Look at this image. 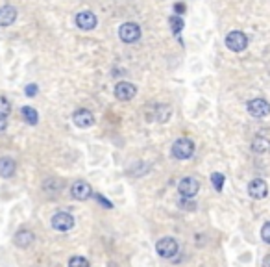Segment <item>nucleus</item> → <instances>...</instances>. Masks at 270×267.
I'll return each mask as SVG.
<instances>
[{
	"label": "nucleus",
	"mask_w": 270,
	"mask_h": 267,
	"mask_svg": "<svg viewBox=\"0 0 270 267\" xmlns=\"http://www.w3.org/2000/svg\"><path fill=\"white\" fill-rule=\"evenodd\" d=\"M52 229L58 230V232H69V230L74 227V217L67 212H59L52 217Z\"/></svg>",
	"instance_id": "7"
},
{
	"label": "nucleus",
	"mask_w": 270,
	"mask_h": 267,
	"mask_svg": "<svg viewBox=\"0 0 270 267\" xmlns=\"http://www.w3.org/2000/svg\"><path fill=\"white\" fill-rule=\"evenodd\" d=\"M263 267H270V254L265 256V260H263Z\"/></svg>",
	"instance_id": "30"
},
{
	"label": "nucleus",
	"mask_w": 270,
	"mask_h": 267,
	"mask_svg": "<svg viewBox=\"0 0 270 267\" xmlns=\"http://www.w3.org/2000/svg\"><path fill=\"white\" fill-rule=\"evenodd\" d=\"M178 191L185 199H193V197H196L198 191H200V182L196 178H193V176H185V178L179 180Z\"/></svg>",
	"instance_id": "5"
},
{
	"label": "nucleus",
	"mask_w": 270,
	"mask_h": 267,
	"mask_svg": "<svg viewBox=\"0 0 270 267\" xmlns=\"http://www.w3.org/2000/svg\"><path fill=\"white\" fill-rule=\"evenodd\" d=\"M15 171H17V163H15L13 158H0V176L2 178H11L15 175Z\"/></svg>",
	"instance_id": "16"
},
{
	"label": "nucleus",
	"mask_w": 270,
	"mask_h": 267,
	"mask_svg": "<svg viewBox=\"0 0 270 267\" xmlns=\"http://www.w3.org/2000/svg\"><path fill=\"white\" fill-rule=\"evenodd\" d=\"M194 154V143L189 137H179L172 143V156L176 160H189Z\"/></svg>",
	"instance_id": "1"
},
{
	"label": "nucleus",
	"mask_w": 270,
	"mask_h": 267,
	"mask_svg": "<svg viewBox=\"0 0 270 267\" xmlns=\"http://www.w3.org/2000/svg\"><path fill=\"white\" fill-rule=\"evenodd\" d=\"M224 175H222V173H213L211 175V184L215 186V190L218 191V193H220L222 191V188H224Z\"/></svg>",
	"instance_id": "21"
},
{
	"label": "nucleus",
	"mask_w": 270,
	"mask_h": 267,
	"mask_svg": "<svg viewBox=\"0 0 270 267\" xmlns=\"http://www.w3.org/2000/svg\"><path fill=\"white\" fill-rule=\"evenodd\" d=\"M252 151L257 152V154H265V152L270 151V139L263 136H257L256 139L252 141Z\"/></svg>",
	"instance_id": "17"
},
{
	"label": "nucleus",
	"mask_w": 270,
	"mask_h": 267,
	"mask_svg": "<svg viewBox=\"0 0 270 267\" xmlns=\"http://www.w3.org/2000/svg\"><path fill=\"white\" fill-rule=\"evenodd\" d=\"M34 239H35V234L32 230H19V232L15 234L13 241L19 249H28L34 243Z\"/></svg>",
	"instance_id": "14"
},
{
	"label": "nucleus",
	"mask_w": 270,
	"mask_h": 267,
	"mask_svg": "<svg viewBox=\"0 0 270 267\" xmlns=\"http://www.w3.org/2000/svg\"><path fill=\"white\" fill-rule=\"evenodd\" d=\"M169 25H170V28H172L174 34L178 35L179 32L184 30V19H182L179 15H172V17L169 19Z\"/></svg>",
	"instance_id": "19"
},
{
	"label": "nucleus",
	"mask_w": 270,
	"mask_h": 267,
	"mask_svg": "<svg viewBox=\"0 0 270 267\" xmlns=\"http://www.w3.org/2000/svg\"><path fill=\"white\" fill-rule=\"evenodd\" d=\"M119 37H121L122 43H135L141 39V26L135 25V23H124V25L119 28Z\"/></svg>",
	"instance_id": "3"
},
{
	"label": "nucleus",
	"mask_w": 270,
	"mask_h": 267,
	"mask_svg": "<svg viewBox=\"0 0 270 267\" xmlns=\"http://www.w3.org/2000/svg\"><path fill=\"white\" fill-rule=\"evenodd\" d=\"M8 128V121H6V117H0V132H4Z\"/></svg>",
	"instance_id": "29"
},
{
	"label": "nucleus",
	"mask_w": 270,
	"mask_h": 267,
	"mask_svg": "<svg viewBox=\"0 0 270 267\" xmlns=\"http://www.w3.org/2000/svg\"><path fill=\"white\" fill-rule=\"evenodd\" d=\"M71 195H73V199H76V200H87L93 197V188L87 184L85 180H76V182L71 186Z\"/></svg>",
	"instance_id": "9"
},
{
	"label": "nucleus",
	"mask_w": 270,
	"mask_h": 267,
	"mask_svg": "<svg viewBox=\"0 0 270 267\" xmlns=\"http://www.w3.org/2000/svg\"><path fill=\"white\" fill-rule=\"evenodd\" d=\"M11 112V104L6 97H0V117H8Z\"/></svg>",
	"instance_id": "23"
},
{
	"label": "nucleus",
	"mask_w": 270,
	"mask_h": 267,
	"mask_svg": "<svg viewBox=\"0 0 270 267\" xmlns=\"http://www.w3.org/2000/svg\"><path fill=\"white\" fill-rule=\"evenodd\" d=\"M174 11H176V15L185 13V4H182V2H178V4H174Z\"/></svg>",
	"instance_id": "28"
},
{
	"label": "nucleus",
	"mask_w": 270,
	"mask_h": 267,
	"mask_svg": "<svg viewBox=\"0 0 270 267\" xmlns=\"http://www.w3.org/2000/svg\"><path fill=\"white\" fill-rule=\"evenodd\" d=\"M95 199H97L98 202H100L102 206H104V208H107V210H111V208H113V204H111L107 199H104V197H102L100 193H95Z\"/></svg>",
	"instance_id": "25"
},
{
	"label": "nucleus",
	"mask_w": 270,
	"mask_h": 267,
	"mask_svg": "<svg viewBox=\"0 0 270 267\" xmlns=\"http://www.w3.org/2000/svg\"><path fill=\"white\" fill-rule=\"evenodd\" d=\"M179 206H182V208H185V210H194V208H196V206H194V202H193V200H189V199H185V197H184V199H182V200H179Z\"/></svg>",
	"instance_id": "26"
},
{
	"label": "nucleus",
	"mask_w": 270,
	"mask_h": 267,
	"mask_svg": "<svg viewBox=\"0 0 270 267\" xmlns=\"http://www.w3.org/2000/svg\"><path fill=\"white\" fill-rule=\"evenodd\" d=\"M155 251H158V254H160L161 258H174L176 254H178L179 247H178V241L174 238H161L160 241L155 243Z\"/></svg>",
	"instance_id": "2"
},
{
	"label": "nucleus",
	"mask_w": 270,
	"mask_h": 267,
	"mask_svg": "<svg viewBox=\"0 0 270 267\" xmlns=\"http://www.w3.org/2000/svg\"><path fill=\"white\" fill-rule=\"evenodd\" d=\"M17 20V10L13 6H2L0 8V26H11Z\"/></svg>",
	"instance_id": "15"
},
{
	"label": "nucleus",
	"mask_w": 270,
	"mask_h": 267,
	"mask_svg": "<svg viewBox=\"0 0 270 267\" xmlns=\"http://www.w3.org/2000/svg\"><path fill=\"white\" fill-rule=\"evenodd\" d=\"M26 95H28V97H35V95H37V86H35V84L26 86Z\"/></svg>",
	"instance_id": "27"
},
{
	"label": "nucleus",
	"mask_w": 270,
	"mask_h": 267,
	"mask_svg": "<svg viewBox=\"0 0 270 267\" xmlns=\"http://www.w3.org/2000/svg\"><path fill=\"white\" fill-rule=\"evenodd\" d=\"M69 267H91L89 262H87V258L83 256H73L69 260Z\"/></svg>",
	"instance_id": "22"
},
{
	"label": "nucleus",
	"mask_w": 270,
	"mask_h": 267,
	"mask_svg": "<svg viewBox=\"0 0 270 267\" xmlns=\"http://www.w3.org/2000/svg\"><path fill=\"white\" fill-rule=\"evenodd\" d=\"M248 113L252 117H256V119H261V117H266L270 113V104L265 100V98H252L248 104Z\"/></svg>",
	"instance_id": "6"
},
{
	"label": "nucleus",
	"mask_w": 270,
	"mask_h": 267,
	"mask_svg": "<svg viewBox=\"0 0 270 267\" xmlns=\"http://www.w3.org/2000/svg\"><path fill=\"white\" fill-rule=\"evenodd\" d=\"M74 20H76L78 28L83 30V32H91V30H95L97 28V25H98L97 15L93 13V11H80Z\"/></svg>",
	"instance_id": "8"
},
{
	"label": "nucleus",
	"mask_w": 270,
	"mask_h": 267,
	"mask_svg": "<svg viewBox=\"0 0 270 267\" xmlns=\"http://www.w3.org/2000/svg\"><path fill=\"white\" fill-rule=\"evenodd\" d=\"M172 115V108L169 104H155L152 108V115H148V121H158V122H167Z\"/></svg>",
	"instance_id": "13"
},
{
	"label": "nucleus",
	"mask_w": 270,
	"mask_h": 267,
	"mask_svg": "<svg viewBox=\"0 0 270 267\" xmlns=\"http://www.w3.org/2000/svg\"><path fill=\"white\" fill-rule=\"evenodd\" d=\"M248 195H250L252 199L256 200H261L265 199L266 195H268V186H266V182L263 178H254L248 184Z\"/></svg>",
	"instance_id": "11"
},
{
	"label": "nucleus",
	"mask_w": 270,
	"mask_h": 267,
	"mask_svg": "<svg viewBox=\"0 0 270 267\" xmlns=\"http://www.w3.org/2000/svg\"><path fill=\"white\" fill-rule=\"evenodd\" d=\"M226 47L232 52H242V50L248 47V35L242 34V32H230L226 35Z\"/></svg>",
	"instance_id": "4"
},
{
	"label": "nucleus",
	"mask_w": 270,
	"mask_h": 267,
	"mask_svg": "<svg viewBox=\"0 0 270 267\" xmlns=\"http://www.w3.org/2000/svg\"><path fill=\"white\" fill-rule=\"evenodd\" d=\"M20 113H22V119H25L28 125H37L39 122V113L35 112L32 106H25L20 110Z\"/></svg>",
	"instance_id": "18"
},
{
	"label": "nucleus",
	"mask_w": 270,
	"mask_h": 267,
	"mask_svg": "<svg viewBox=\"0 0 270 267\" xmlns=\"http://www.w3.org/2000/svg\"><path fill=\"white\" fill-rule=\"evenodd\" d=\"M73 122L78 128H91L95 125V115L85 108H80L73 113Z\"/></svg>",
	"instance_id": "12"
},
{
	"label": "nucleus",
	"mask_w": 270,
	"mask_h": 267,
	"mask_svg": "<svg viewBox=\"0 0 270 267\" xmlns=\"http://www.w3.org/2000/svg\"><path fill=\"white\" fill-rule=\"evenodd\" d=\"M43 188L47 191H50V193H56V191H59L63 188V182L61 180H58V178H49L43 184Z\"/></svg>",
	"instance_id": "20"
},
{
	"label": "nucleus",
	"mask_w": 270,
	"mask_h": 267,
	"mask_svg": "<svg viewBox=\"0 0 270 267\" xmlns=\"http://www.w3.org/2000/svg\"><path fill=\"white\" fill-rule=\"evenodd\" d=\"M261 238H263L265 243H270V221L263 224V229H261Z\"/></svg>",
	"instance_id": "24"
},
{
	"label": "nucleus",
	"mask_w": 270,
	"mask_h": 267,
	"mask_svg": "<svg viewBox=\"0 0 270 267\" xmlns=\"http://www.w3.org/2000/svg\"><path fill=\"white\" fill-rule=\"evenodd\" d=\"M137 95V88H135V84L131 82H119L115 86V97L117 100L121 102H128Z\"/></svg>",
	"instance_id": "10"
}]
</instances>
